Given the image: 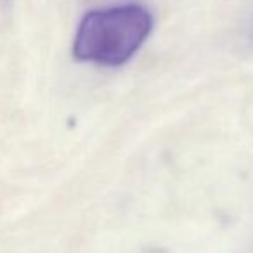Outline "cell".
<instances>
[{"mask_svg":"<svg viewBox=\"0 0 253 253\" xmlns=\"http://www.w3.org/2000/svg\"><path fill=\"white\" fill-rule=\"evenodd\" d=\"M153 28L144 5L122 4L95 9L84 16L75 35L78 61L97 66H122L142 47Z\"/></svg>","mask_w":253,"mask_h":253,"instance_id":"cell-1","label":"cell"}]
</instances>
